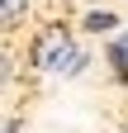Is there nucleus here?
Masks as SVG:
<instances>
[{"label": "nucleus", "mask_w": 128, "mask_h": 133, "mask_svg": "<svg viewBox=\"0 0 128 133\" xmlns=\"http://www.w3.org/2000/svg\"><path fill=\"white\" fill-rule=\"evenodd\" d=\"M71 52H76V48H71L67 24H47L38 38H33V48H29V62L43 66V71H62V62H67Z\"/></svg>", "instance_id": "1"}, {"label": "nucleus", "mask_w": 128, "mask_h": 133, "mask_svg": "<svg viewBox=\"0 0 128 133\" xmlns=\"http://www.w3.org/2000/svg\"><path fill=\"white\" fill-rule=\"evenodd\" d=\"M24 10H29V0H0V24H5V29H19L24 24Z\"/></svg>", "instance_id": "2"}, {"label": "nucleus", "mask_w": 128, "mask_h": 133, "mask_svg": "<svg viewBox=\"0 0 128 133\" xmlns=\"http://www.w3.org/2000/svg\"><path fill=\"white\" fill-rule=\"evenodd\" d=\"M114 24H119V19H114L109 10H90V14H86V29H90V33H109Z\"/></svg>", "instance_id": "3"}, {"label": "nucleus", "mask_w": 128, "mask_h": 133, "mask_svg": "<svg viewBox=\"0 0 128 133\" xmlns=\"http://www.w3.org/2000/svg\"><path fill=\"white\" fill-rule=\"evenodd\" d=\"M109 62H114V71H119V76H128V38L114 48V52H109Z\"/></svg>", "instance_id": "4"}, {"label": "nucleus", "mask_w": 128, "mask_h": 133, "mask_svg": "<svg viewBox=\"0 0 128 133\" xmlns=\"http://www.w3.org/2000/svg\"><path fill=\"white\" fill-rule=\"evenodd\" d=\"M81 66H86V52H71L67 62H62V76H76V71H81Z\"/></svg>", "instance_id": "5"}, {"label": "nucleus", "mask_w": 128, "mask_h": 133, "mask_svg": "<svg viewBox=\"0 0 128 133\" xmlns=\"http://www.w3.org/2000/svg\"><path fill=\"white\" fill-rule=\"evenodd\" d=\"M5 133H19V119H10V124H5Z\"/></svg>", "instance_id": "6"}]
</instances>
